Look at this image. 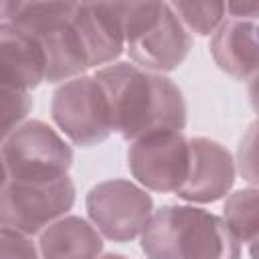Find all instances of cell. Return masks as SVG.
<instances>
[{
	"label": "cell",
	"instance_id": "1",
	"mask_svg": "<svg viewBox=\"0 0 259 259\" xmlns=\"http://www.w3.org/2000/svg\"><path fill=\"white\" fill-rule=\"evenodd\" d=\"M95 79L107 99L111 132L121 138L134 142L156 130L180 132L184 127L186 103L168 77L115 63L101 67Z\"/></svg>",
	"mask_w": 259,
	"mask_h": 259
},
{
	"label": "cell",
	"instance_id": "2",
	"mask_svg": "<svg viewBox=\"0 0 259 259\" xmlns=\"http://www.w3.org/2000/svg\"><path fill=\"white\" fill-rule=\"evenodd\" d=\"M148 259H241V241L227 223L202 208L164 206L142 231Z\"/></svg>",
	"mask_w": 259,
	"mask_h": 259
},
{
	"label": "cell",
	"instance_id": "3",
	"mask_svg": "<svg viewBox=\"0 0 259 259\" xmlns=\"http://www.w3.org/2000/svg\"><path fill=\"white\" fill-rule=\"evenodd\" d=\"M8 180H57L67 176L73 150L45 121L20 123L0 146Z\"/></svg>",
	"mask_w": 259,
	"mask_h": 259
},
{
	"label": "cell",
	"instance_id": "4",
	"mask_svg": "<svg viewBox=\"0 0 259 259\" xmlns=\"http://www.w3.org/2000/svg\"><path fill=\"white\" fill-rule=\"evenodd\" d=\"M75 202L69 176L45 182L8 180L0 190V227L22 235L40 233Z\"/></svg>",
	"mask_w": 259,
	"mask_h": 259
},
{
	"label": "cell",
	"instance_id": "5",
	"mask_svg": "<svg viewBox=\"0 0 259 259\" xmlns=\"http://www.w3.org/2000/svg\"><path fill=\"white\" fill-rule=\"evenodd\" d=\"M53 119L77 146L89 148L111 134L105 93L95 77H73L53 95Z\"/></svg>",
	"mask_w": 259,
	"mask_h": 259
},
{
	"label": "cell",
	"instance_id": "6",
	"mask_svg": "<svg viewBox=\"0 0 259 259\" xmlns=\"http://www.w3.org/2000/svg\"><path fill=\"white\" fill-rule=\"evenodd\" d=\"M85 204L97 233L119 243L142 235L152 217V196L138 184L121 178L93 186Z\"/></svg>",
	"mask_w": 259,
	"mask_h": 259
},
{
	"label": "cell",
	"instance_id": "7",
	"mask_svg": "<svg viewBox=\"0 0 259 259\" xmlns=\"http://www.w3.org/2000/svg\"><path fill=\"white\" fill-rule=\"evenodd\" d=\"M188 140L180 132L156 130L132 142L127 166L134 178L156 192H178L188 176Z\"/></svg>",
	"mask_w": 259,
	"mask_h": 259
},
{
	"label": "cell",
	"instance_id": "8",
	"mask_svg": "<svg viewBox=\"0 0 259 259\" xmlns=\"http://www.w3.org/2000/svg\"><path fill=\"white\" fill-rule=\"evenodd\" d=\"M188 176L176 192L190 202H212L229 192L235 180V164L229 150L208 138L188 140Z\"/></svg>",
	"mask_w": 259,
	"mask_h": 259
},
{
	"label": "cell",
	"instance_id": "9",
	"mask_svg": "<svg viewBox=\"0 0 259 259\" xmlns=\"http://www.w3.org/2000/svg\"><path fill=\"white\" fill-rule=\"evenodd\" d=\"M190 34L168 4L160 20L140 38L127 42V53L136 67L150 73H164L176 69L190 51Z\"/></svg>",
	"mask_w": 259,
	"mask_h": 259
},
{
	"label": "cell",
	"instance_id": "10",
	"mask_svg": "<svg viewBox=\"0 0 259 259\" xmlns=\"http://www.w3.org/2000/svg\"><path fill=\"white\" fill-rule=\"evenodd\" d=\"M40 81H45V53L38 38L10 20L0 22V83L28 91Z\"/></svg>",
	"mask_w": 259,
	"mask_h": 259
},
{
	"label": "cell",
	"instance_id": "11",
	"mask_svg": "<svg viewBox=\"0 0 259 259\" xmlns=\"http://www.w3.org/2000/svg\"><path fill=\"white\" fill-rule=\"evenodd\" d=\"M73 24L85 47L89 67L111 63L125 45L123 28L113 4H77Z\"/></svg>",
	"mask_w": 259,
	"mask_h": 259
},
{
	"label": "cell",
	"instance_id": "12",
	"mask_svg": "<svg viewBox=\"0 0 259 259\" xmlns=\"http://www.w3.org/2000/svg\"><path fill=\"white\" fill-rule=\"evenodd\" d=\"M36 38L45 53V81H69L89 67L85 47L73 24V14L49 24L36 34Z\"/></svg>",
	"mask_w": 259,
	"mask_h": 259
},
{
	"label": "cell",
	"instance_id": "13",
	"mask_svg": "<svg viewBox=\"0 0 259 259\" xmlns=\"http://www.w3.org/2000/svg\"><path fill=\"white\" fill-rule=\"evenodd\" d=\"M101 251V235L81 217H61L40 231V259H99Z\"/></svg>",
	"mask_w": 259,
	"mask_h": 259
},
{
	"label": "cell",
	"instance_id": "14",
	"mask_svg": "<svg viewBox=\"0 0 259 259\" xmlns=\"http://www.w3.org/2000/svg\"><path fill=\"white\" fill-rule=\"evenodd\" d=\"M210 53L217 65L237 79L255 75L257 40L255 22L245 18H229L219 26L210 40Z\"/></svg>",
	"mask_w": 259,
	"mask_h": 259
},
{
	"label": "cell",
	"instance_id": "15",
	"mask_svg": "<svg viewBox=\"0 0 259 259\" xmlns=\"http://www.w3.org/2000/svg\"><path fill=\"white\" fill-rule=\"evenodd\" d=\"M223 221L241 243L253 245L257 239V190L245 188L233 192L225 202Z\"/></svg>",
	"mask_w": 259,
	"mask_h": 259
},
{
	"label": "cell",
	"instance_id": "16",
	"mask_svg": "<svg viewBox=\"0 0 259 259\" xmlns=\"http://www.w3.org/2000/svg\"><path fill=\"white\" fill-rule=\"evenodd\" d=\"M184 28L196 34H210L223 22L227 4L223 2H174L168 4Z\"/></svg>",
	"mask_w": 259,
	"mask_h": 259
},
{
	"label": "cell",
	"instance_id": "17",
	"mask_svg": "<svg viewBox=\"0 0 259 259\" xmlns=\"http://www.w3.org/2000/svg\"><path fill=\"white\" fill-rule=\"evenodd\" d=\"M121 28H123V36L125 42H132L136 38H140L142 34H146L158 20L160 14L164 10V4L158 2H146V4H113Z\"/></svg>",
	"mask_w": 259,
	"mask_h": 259
},
{
	"label": "cell",
	"instance_id": "18",
	"mask_svg": "<svg viewBox=\"0 0 259 259\" xmlns=\"http://www.w3.org/2000/svg\"><path fill=\"white\" fill-rule=\"evenodd\" d=\"M32 107L28 91L14 89L0 83V144L24 121Z\"/></svg>",
	"mask_w": 259,
	"mask_h": 259
},
{
	"label": "cell",
	"instance_id": "19",
	"mask_svg": "<svg viewBox=\"0 0 259 259\" xmlns=\"http://www.w3.org/2000/svg\"><path fill=\"white\" fill-rule=\"evenodd\" d=\"M0 259H40L28 235L0 227Z\"/></svg>",
	"mask_w": 259,
	"mask_h": 259
},
{
	"label": "cell",
	"instance_id": "20",
	"mask_svg": "<svg viewBox=\"0 0 259 259\" xmlns=\"http://www.w3.org/2000/svg\"><path fill=\"white\" fill-rule=\"evenodd\" d=\"M14 8H16V2H0V22L2 20H10Z\"/></svg>",
	"mask_w": 259,
	"mask_h": 259
},
{
	"label": "cell",
	"instance_id": "21",
	"mask_svg": "<svg viewBox=\"0 0 259 259\" xmlns=\"http://www.w3.org/2000/svg\"><path fill=\"white\" fill-rule=\"evenodd\" d=\"M6 182H8V174H6V166H4V160H2V154H0V190L4 188Z\"/></svg>",
	"mask_w": 259,
	"mask_h": 259
},
{
	"label": "cell",
	"instance_id": "22",
	"mask_svg": "<svg viewBox=\"0 0 259 259\" xmlns=\"http://www.w3.org/2000/svg\"><path fill=\"white\" fill-rule=\"evenodd\" d=\"M99 259H127L123 255H117V253H107V255H101Z\"/></svg>",
	"mask_w": 259,
	"mask_h": 259
}]
</instances>
